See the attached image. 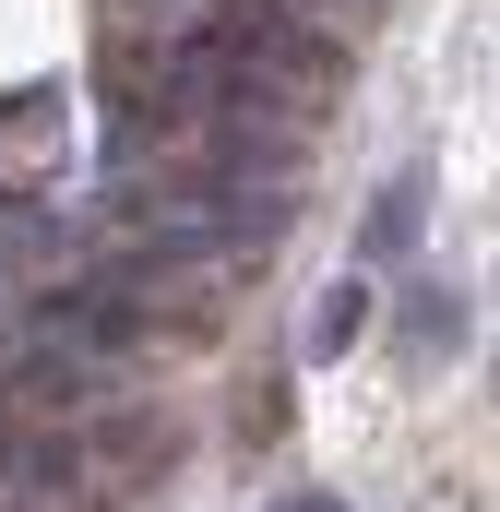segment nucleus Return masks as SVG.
<instances>
[{
  "mask_svg": "<svg viewBox=\"0 0 500 512\" xmlns=\"http://www.w3.org/2000/svg\"><path fill=\"white\" fill-rule=\"evenodd\" d=\"M453 322H465V298H453V286H417V298H405V334H417V358H441V346H453Z\"/></svg>",
  "mask_w": 500,
  "mask_h": 512,
  "instance_id": "obj_3",
  "label": "nucleus"
},
{
  "mask_svg": "<svg viewBox=\"0 0 500 512\" xmlns=\"http://www.w3.org/2000/svg\"><path fill=\"white\" fill-rule=\"evenodd\" d=\"M274 512H346V501H322V489H310V501H274Z\"/></svg>",
  "mask_w": 500,
  "mask_h": 512,
  "instance_id": "obj_5",
  "label": "nucleus"
},
{
  "mask_svg": "<svg viewBox=\"0 0 500 512\" xmlns=\"http://www.w3.org/2000/svg\"><path fill=\"white\" fill-rule=\"evenodd\" d=\"M298 12H310V24H334V36H346V24H370V0H298Z\"/></svg>",
  "mask_w": 500,
  "mask_h": 512,
  "instance_id": "obj_4",
  "label": "nucleus"
},
{
  "mask_svg": "<svg viewBox=\"0 0 500 512\" xmlns=\"http://www.w3.org/2000/svg\"><path fill=\"white\" fill-rule=\"evenodd\" d=\"M417 227H429V167H393V179H381L370 191V227H358V262H405V239H417Z\"/></svg>",
  "mask_w": 500,
  "mask_h": 512,
  "instance_id": "obj_1",
  "label": "nucleus"
},
{
  "mask_svg": "<svg viewBox=\"0 0 500 512\" xmlns=\"http://www.w3.org/2000/svg\"><path fill=\"white\" fill-rule=\"evenodd\" d=\"M358 334H370V286H334V298L310 310V358H346Z\"/></svg>",
  "mask_w": 500,
  "mask_h": 512,
  "instance_id": "obj_2",
  "label": "nucleus"
}]
</instances>
